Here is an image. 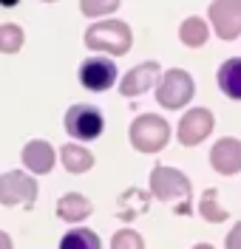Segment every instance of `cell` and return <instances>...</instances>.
I'll list each match as a JSON object with an SVG mask.
<instances>
[{
    "mask_svg": "<svg viewBox=\"0 0 241 249\" xmlns=\"http://www.w3.org/2000/svg\"><path fill=\"white\" fill-rule=\"evenodd\" d=\"M150 193L159 201H182L176 207V213L187 215L190 213V178L185 173L173 170V167H153L150 170Z\"/></svg>",
    "mask_w": 241,
    "mask_h": 249,
    "instance_id": "cell-1",
    "label": "cell"
},
{
    "mask_svg": "<svg viewBox=\"0 0 241 249\" xmlns=\"http://www.w3.org/2000/svg\"><path fill=\"white\" fill-rule=\"evenodd\" d=\"M85 46L94 51H111L116 57H122L130 48V29L122 20H102L94 23L85 31Z\"/></svg>",
    "mask_w": 241,
    "mask_h": 249,
    "instance_id": "cell-2",
    "label": "cell"
},
{
    "mask_svg": "<svg viewBox=\"0 0 241 249\" xmlns=\"http://www.w3.org/2000/svg\"><path fill=\"white\" fill-rule=\"evenodd\" d=\"M130 144L142 153H156L170 139V124L156 113H142L130 122Z\"/></svg>",
    "mask_w": 241,
    "mask_h": 249,
    "instance_id": "cell-3",
    "label": "cell"
},
{
    "mask_svg": "<svg viewBox=\"0 0 241 249\" xmlns=\"http://www.w3.org/2000/svg\"><path fill=\"white\" fill-rule=\"evenodd\" d=\"M193 91H196V85H193L190 74L182 71V68H170V71H165L159 88H156V99H159L162 108L179 110L182 105H187L193 99Z\"/></svg>",
    "mask_w": 241,
    "mask_h": 249,
    "instance_id": "cell-4",
    "label": "cell"
},
{
    "mask_svg": "<svg viewBox=\"0 0 241 249\" xmlns=\"http://www.w3.org/2000/svg\"><path fill=\"white\" fill-rule=\"evenodd\" d=\"M63 124H65L68 136H74V139H80V142H91L102 133L105 116H102V110L96 108V105H74V108H68Z\"/></svg>",
    "mask_w": 241,
    "mask_h": 249,
    "instance_id": "cell-5",
    "label": "cell"
},
{
    "mask_svg": "<svg viewBox=\"0 0 241 249\" xmlns=\"http://www.w3.org/2000/svg\"><path fill=\"white\" fill-rule=\"evenodd\" d=\"M34 196H37V181L32 176H26L20 170H9L0 176V201L6 207H15V204L32 207Z\"/></svg>",
    "mask_w": 241,
    "mask_h": 249,
    "instance_id": "cell-6",
    "label": "cell"
},
{
    "mask_svg": "<svg viewBox=\"0 0 241 249\" xmlns=\"http://www.w3.org/2000/svg\"><path fill=\"white\" fill-rule=\"evenodd\" d=\"M207 15L222 40H236L241 34V0H213Z\"/></svg>",
    "mask_w": 241,
    "mask_h": 249,
    "instance_id": "cell-7",
    "label": "cell"
},
{
    "mask_svg": "<svg viewBox=\"0 0 241 249\" xmlns=\"http://www.w3.org/2000/svg\"><path fill=\"white\" fill-rule=\"evenodd\" d=\"M213 133V113L207 108H193L182 116L179 122V142L185 147H196Z\"/></svg>",
    "mask_w": 241,
    "mask_h": 249,
    "instance_id": "cell-8",
    "label": "cell"
},
{
    "mask_svg": "<svg viewBox=\"0 0 241 249\" xmlns=\"http://www.w3.org/2000/svg\"><path fill=\"white\" fill-rule=\"evenodd\" d=\"M80 82L82 88L88 91H108L113 82H116V65L105 57H94V60H85L80 65Z\"/></svg>",
    "mask_w": 241,
    "mask_h": 249,
    "instance_id": "cell-9",
    "label": "cell"
},
{
    "mask_svg": "<svg viewBox=\"0 0 241 249\" xmlns=\"http://www.w3.org/2000/svg\"><path fill=\"white\" fill-rule=\"evenodd\" d=\"M210 164L222 176L241 173V142L239 139H219L210 150Z\"/></svg>",
    "mask_w": 241,
    "mask_h": 249,
    "instance_id": "cell-10",
    "label": "cell"
},
{
    "mask_svg": "<svg viewBox=\"0 0 241 249\" xmlns=\"http://www.w3.org/2000/svg\"><path fill=\"white\" fill-rule=\"evenodd\" d=\"M153 82H159V62H142L125 74V79L119 82V93L122 96H142L145 91L153 88Z\"/></svg>",
    "mask_w": 241,
    "mask_h": 249,
    "instance_id": "cell-11",
    "label": "cell"
},
{
    "mask_svg": "<svg viewBox=\"0 0 241 249\" xmlns=\"http://www.w3.org/2000/svg\"><path fill=\"white\" fill-rule=\"evenodd\" d=\"M54 161H57L54 147H51L48 142H43V139H32L26 147H23V164H26L32 173H51Z\"/></svg>",
    "mask_w": 241,
    "mask_h": 249,
    "instance_id": "cell-12",
    "label": "cell"
},
{
    "mask_svg": "<svg viewBox=\"0 0 241 249\" xmlns=\"http://www.w3.org/2000/svg\"><path fill=\"white\" fill-rule=\"evenodd\" d=\"M216 79H219L222 93H227L230 99H241V57H230L222 62Z\"/></svg>",
    "mask_w": 241,
    "mask_h": 249,
    "instance_id": "cell-13",
    "label": "cell"
},
{
    "mask_svg": "<svg viewBox=\"0 0 241 249\" xmlns=\"http://www.w3.org/2000/svg\"><path fill=\"white\" fill-rule=\"evenodd\" d=\"M91 201L80 196V193H65L63 198L57 201V215L63 218V221H82V218L91 215Z\"/></svg>",
    "mask_w": 241,
    "mask_h": 249,
    "instance_id": "cell-14",
    "label": "cell"
},
{
    "mask_svg": "<svg viewBox=\"0 0 241 249\" xmlns=\"http://www.w3.org/2000/svg\"><path fill=\"white\" fill-rule=\"evenodd\" d=\"M60 156H63L65 170L74 173V176H82V173H88L94 167V156H91V150H85L82 144H65L60 150Z\"/></svg>",
    "mask_w": 241,
    "mask_h": 249,
    "instance_id": "cell-15",
    "label": "cell"
},
{
    "mask_svg": "<svg viewBox=\"0 0 241 249\" xmlns=\"http://www.w3.org/2000/svg\"><path fill=\"white\" fill-rule=\"evenodd\" d=\"M179 37H182V43H185V46L199 48V46H204V43H207L210 29H207V23H204L202 17H187V20L182 23V29H179Z\"/></svg>",
    "mask_w": 241,
    "mask_h": 249,
    "instance_id": "cell-16",
    "label": "cell"
},
{
    "mask_svg": "<svg viewBox=\"0 0 241 249\" xmlns=\"http://www.w3.org/2000/svg\"><path fill=\"white\" fill-rule=\"evenodd\" d=\"M60 249H102V244H99V235L96 232L80 227V230H71V232L63 235Z\"/></svg>",
    "mask_w": 241,
    "mask_h": 249,
    "instance_id": "cell-17",
    "label": "cell"
},
{
    "mask_svg": "<svg viewBox=\"0 0 241 249\" xmlns=\"http://www.w3.org/2000/svg\"><path fill=\"white\" fill-rule=\"evenodd\" d=\"M145 210H148V198L139 190H128L122 196V201H119V215L125 218V221H130L136 213H145Z\"/></svg>",
    "mask_w": 241,
    "mask_h": 249,
    "instance_id": "cell-18",
    "label": "cell"
},
{
    "mask_svg": "<svg viewBox=\"0 0 241 249\" xmlns=\"http://www.w3.org/2000/svg\"><path fill=\"white\" fill-rule=\"evenodd\" d=\"M199 213H202V218H207L210 224H219V221H224V218H230L219 207V193L216 190H207L204 196H202V204H199Z\"/></svg>",
    "mask_w": 241,
    "mask_h": 249,
    "instance_id": "cell-19",
    "label": "cell"
},
{
    "mask_svg": "<svg viewBox=\"0 0 241 249\" xmlns=\"http://www.w3.org/2000/svg\"><path fill=\"white\" fill-rule=\"evenodd\" d=\"M23 29L15 26V23H3L0 26V51H6V54H15L17 48L23 46Z\"/></svg>",
    "mask_w": 241,
    "mask_h": 249,
    "instance_id": "cell-20",
    "label": "cell"
},
{
    "mask_svg": "<svg viewBox=\"0 0 241 249\" xmlns=\"http://www.w3.org/2000/svg\"><path fill=\"white\" fill-rule=\"evenodd\" d=\"M116 6H119V0H80L82 15H88V17L111 15V12H116Z\"/></svg>",
    "mask_w": 241,
    "mask_h": 249,
    "instance_id": "cell-21",
    "label": "cell"
},
{
    "mask_svg": "<svg viewBox=\"0 0 241 249\" xmlns=\"http://www.w3.org/2000/svg\"><path fill=\"white\" fill-rule=\"evenodd\" d=\"M111 249H145V241H142V235L133 232V230H119L113 235Z\"/></svg>",
    "mask_w": 241,
    "mask_h": 249,
    "instance_id": "cell-22",
    "label": "cell"
},
{
    "mask_svg": "<svg viewBox=\"0 0 241 249\" xmlns=\"http://www.w3.org/2000/svg\"><path fill=\"white\" fill-rule=\"evenodd\" d=\"M224 244H227V249H241V221L233 227V232L227 235Z\"/></svg>",
    "mask_w": 241,
    "mask_h": 249,
    "instance_id": "cell-23",
    "label": "cell"
},
{
    "mask_svg": "<svg viewBox=\"0 0 241 249\" xmlns=\"http://www.w3.org/2000/svg\"><path fill=\"white\" fill-rule=\"evenodd\" d=\"M0 3H3V6H9V9H12V6H17V3H20V0H0Z\"/></svg>",
    "mask_w": 241,
    "mask_h": 249,
    "instance_id": "cell-24",
    "label": "cell"
},
{
    "mask_svg": "<svg viewBox=\"0 0 241 249\" xmlns=\"http://www.w3.org/2000/svg\"><path fill=\"white\" fill-rule=\"evenodd\" d=\"M193 249H213L210 244H199V247H193Z\"/></svg>",
    "mask_w": 241,
    "mask_h": 249,
    "instance_id": "cell-25",
    "label": "cell"
},
{
    "mask_svg": "<svg viewBox=\"0 0 241 249\" xmlns=\"http://www.w3.org/2000/svg\"><path fill=\"white\" fill-rule=\"evenodd\" d=\"M46 3H54V0H46Z\"/></svg>",
    "mask_w": 241,
    "mask_h": 249,
    "instance_id": "cell-26",
    "label": "cell"
}]
</instances>
